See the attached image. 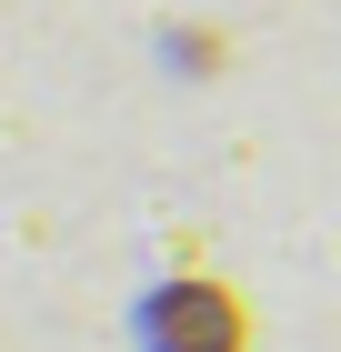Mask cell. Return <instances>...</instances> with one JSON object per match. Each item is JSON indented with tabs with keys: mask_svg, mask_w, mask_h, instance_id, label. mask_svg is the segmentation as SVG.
I'll return each mask as SVG.
<instances>
[{
	"mask_svg": "<svg viewBox=\"0 0 341 352\" xmlns=\"http://www.w3.org/2000/svg\"><path fill=\"white\" fill-rule=\"evenodd\" d=\"M151 342L161 352H241V312L221 292H171V302H151Z\"/></svg>",
	"mask_w": 341,
	"mask_h": 352,
	"instance_id": "cell-1",
	"label": "cell"
}]
</instances>
